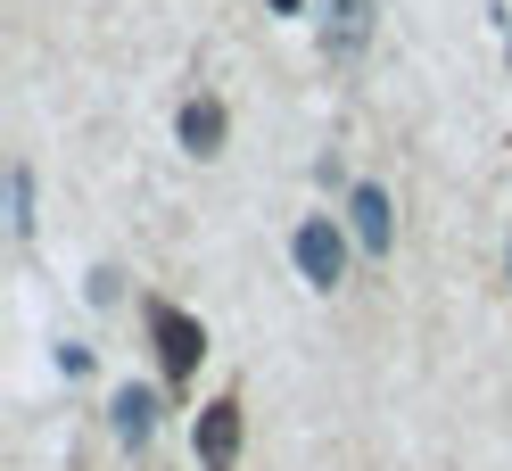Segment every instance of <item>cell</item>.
Listing matches in <instances>:
<instances>
[{
  "label": "cell",
  "instance_id": "cell-8",
  "mask_svg": "<svg viewBox=\"0 0 512 471\" xmlns=\"http://www.w3.org/2000/svg\"><path fill=\"white\" fill-rule=\"evenodd\" d=\"M9 224H17V232H34V174H25V166L9 174Z\"/></svg>",
  "mask_w": 512,
  "mask_h": 471
},
{
  "label": "cell",
  "instance_id": "cell-2",
  "mask_svg": "<svg viewBox=\"0 0 512 471\" xmlns=\"http://www.w3.org/2000/svg\"><path fill=\"white\" fill-rule=\"evenodd\" d=\"M372 25H380V0H323V58L331 67H356L372 50Z\"/></svg>",
  "mask_w": 512,
  "mask_h": 471
},
{
  "label": "cell",
  "instance_id": "cell-7",
  "mask_svg": "<svg viewBox=\"0 0 512 471\" xmlns=\"http://www.w3.org/2000/svg\"><path fill=\"white\" fill-rule=\"evenodd\" d=\"M108 414H116V438H124V447H149V430H157V397H149V389H116Z\"/></svg>",
  "mask_w": 512,
  "mask_h": 471
},
{
  "label": "cell",
  "instance_id": "cell-3",
  "mask_svg": "<svg viewBox=\"0 0 512 471\" xmlns=\"http://www.w3.org/2000/svg\"><path fill=\"white\" fill-rule=\"evenodd\" d=\"M290 248H298V273L314 281V290H331V281L347 273V232L331 224V215H306V224H298V240H290Z\"/></svg>",
  "mask_w": 512,
  "mask_h": 471
},
{
  "label": "cell",
  "instance_id": "cell-4",
  "mask_svg": "<svg viewBox=\"0 0 512 471\" xmlns=\"http://www.w3.org/2000/svg\"><path fill=\"white\" fill-rule=\"evenodd\" d=\"M347 232L364 240V257H389L397 215H389V191H380V182H356V191H347Z\"/></svg>",
  "mask_w": 512,
  "mask_h": 471
},
{
  "label": "cell",
  "instance_id": "cell-5",
  "mask_svg": "<svg viewBox=\"0 0 512 471\" xmlns=\"http://www.w3.org/2000/svg\"><path fill=\"white\" fill-rule=\"evenodd\" d=\"M199 463L207 471H232L240 463V405L232 397H215L207 414H199Z\"/></svg>",
  "mask_w": 512,
  "mask_h": 471
},
{
  "label": "cell",
  "instance_id": "cell-1",
  "mask_svg": "<svg viewBox=\"0 0 512 471\" xmlns=\"http://www.w3.org/2000/svg\"><path fill=\"white\" fill-rule=\"evenodd\" d=\"M149 339H157V364H166V381H174V389H190V372H199V356H207V331L190 323L182 306L149 298Z\"/></svg>",
  "mask_w": 512,
  "mask_h": 471
},
{
  "label": "cell",
  "instance_id": "cell-9",
  "mask_svg": "<svg viewBox=\"0 0 512 471\" xmlns=\"http://www.w3.org/2000/svg\"><path fill=\"white\" fill-rule=\"evenodd\" d=\"M273 9H281V17H298V9H306V0H273Z\"/></svg>",
  "mask_w": 512,
  "mask_h": 471
},
{
  "label": "cell",
  "instance_id": "cell-6",
  "mask_svg": "<svg viewBox=\"0 0 512 471\" xmlns=\"http://www.w3.org/2000/svg\"><path fill=\"white\" fill-rule=\"evenodd\" d=\"M223 124H232V116H223V100H215V91H199V100L182 108V149H190V157H215V149H223Z\"/></svg>",
  "mask_w": 512,
  "mask_h": 471
}]
</instances>
